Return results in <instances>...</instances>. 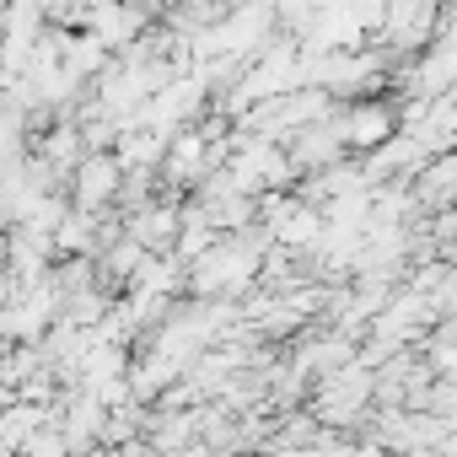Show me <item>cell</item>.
<instances>
[{
  "label": "cell",
  "mask_w": 457,
  "mask_h": 457,
  "mask_svg": "<svg viewBox=\"0 0 457 457\" xmlns=\"http://www.w3.org/2000/svg\"><path fill=\"white\" fill-rule=\"evenodd\" d=\"M334 119H339L345 151H371L377 140H387L398 129V108L393 103H371V97H350V108H339Z\"/></svg>",
  "instance_id": "2"
},
{
  "label": "cell",
  "mask_w": 457,
  "mask_h": 457,
  "mask_svg": "<svg viewBox=\"0 0 457 457\" xmlns=\"http://www.w3.org/2000/svg\"><path fill=\"white\" fill-rule=\"evenodd\" d=\"M119 162L113 151H81L71 178H65V194L76 210H113V194H119Z\"/></svg>",
  "instance_id": "1"
}]
</instances>
